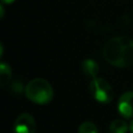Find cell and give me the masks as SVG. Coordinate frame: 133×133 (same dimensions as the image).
<instances>
[{"mask_svg":"<svg viewBox=\"0 0 133 133\" xmlns=\"http://www.w3.org/2000/svg\"><path fill=\"white\" fill-rule=\"evenodd\" d=\"M129 130H130L131 133H133V119L131 121V123H130V125H129Z\"/></svg>","mask_w":133,"mask_h":133,"instance_id":"11","label":"cell"},{"mask_svg":"<svg viewBox=\"0 0 133 133\" xmlns=\"http://www.w3.org/2000/svg\"><path fill=\"white\" fill-rule=\"evenodd\" d=\"M118 113L125 118L133 117V91L124 92L117 101Z\"/></svg>","mask_w":133,"mask_h":133,"instance_id":"5","label":"cell"},{"mask_svg":"<svg viewBox=\"0 0 133 133\" xmlns=\"http://www.w3.org/2000/svg\"><path fill=\"white\" fill-rule=\"evenodd\" d=\"M103 56L113 66H130L133 64V39L123 35L109 39L103 48Z\"/></svg>","mask_w":133,"mask_h":133,"instance_id":"1","label":"cell"},{"mask_svg":"<svg viewBox=\"0 0 133 133\" xmlns=\"http://www.w3.org/2000/svg\"><path fill=\"white\" fill-rule=\"evenodd\" d=\"M25 96L33 103L45 105L52 101L54 92L51 84L42 78L29 81L25 87Z\"/></svg>","mask_w":133,"mask_h":133,"instance_id":"2","label":"cell"},{"mask_svg":"<svg viewBox=\"0 0 133 133\" xmlns=\"http://www.w3.org/2000/svg\"><path fill=\"white\" fill-rule=\"evenodd\" d=\"M0 9H1V18H3V15H4V10H3V6H2V5H1Z\"/></svg>","mask_w":133,"mask_h":133,"instance_id":"12","label":"cell"},{"mask_svg":"<svg viewBox=\"0 0 133 133\" xmlns=\"http://www.w3.org/2000/svg\"><path fill=\"white\" fill-rule=\"evenodd\" d=\"M2 1V3H4V4H10V3H12L15 0H1Z\"/></svg>","mask_w":133,"mask_h":133,"instance_id":"10","label":"cell"},{"mask_svg":"<svg viewBox=\"0 0 133 133\" xmlns=\"http://www.w3.org/2000/svg\"><path fill=\"white\" fill-rule=\"evenodd\" d=\"M82 71L86 76L96 78L97 74L99 73V65L95 60L87 58L82 62Z\"/></svg>","mask_w":133,"mask_h":133,"instance_id":"6","label":"cell"},{"mask_svg":"<svg viewBox=\"0 0 133 133\" xmlns=\"http://www.w3.org/2000/svg\"><path fill=\"white\" fill-rule=\"evenodd\" d=\"M11 78V70L8 64L2 62L0 64V85L5 86L8 84Z\"/></svg>","mask_w":133,"mask_h":133,"instance_id":"8","label":"cell"},{"mask_svg":"<svg viewBox=\"0 0 133 133\" xmlns=\"http://www.w3.org/2000/svg\"><path fill=\"white\" fill-rule=\"evenodd\" d=\"M36 124L34 117L29 113H21L15 121L14 133H35Z\"/></svg>","mask_w":133,"mask_h":133,"instance_id":"4","label":"cell"},{"mask_svg":"<svg viewBox=\"0 0 133 133\" xmlns=\"http://www.w3.org/2000/svg\"><path fill=\"white\" fill-rule=\"evenodd\" d=\"M78 133H99L97 126L91 123V122H83L79 128H78Z\"/></svg>","mask_w":133,"mask_h":133,"instance_id":"9","label":"cell"},{"mask_svg":"<svg viewBox=\"0 0 133 133\" xmlns=\"http://www.w3.org/2000/svg\"><path fill=\"white\" fill-rule=\"evenodd\" d=\"M89 91L92 98L102 104L110 103L114 97L113 88L103 78H94L89 83Z\"/></svg>","mask_w":133,"mask_h":133,"instance_id":"3","label":"cell"},{"mask_svg":"<svg viewBox=\"0 0 133 133\" xmlns=\"http://www.w3.org/2000/svg\"><path fill=\"white\" fill-rule=\"evenodd\" d=\"M128 130L129 126L124 119H114L109 125L110 133H127Z\"/></svg>","mask_w":133,"mask_h":133,"instance_id":"7","label":"cell"}]
</instances>
